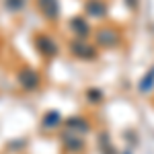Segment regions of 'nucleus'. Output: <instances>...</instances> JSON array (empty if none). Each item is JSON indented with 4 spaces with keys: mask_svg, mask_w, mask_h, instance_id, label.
Masks as SVG:
<instances>
[{
    "mask_svg": "<svg viewBox=\"0 0 154 154\" xmlns=\"http://www.w3.org/2000/svg\"><path fill=\"white\" fill-rule=\"evenodd\" d=\"M37 6H39V11L45 19H49V21L58 19V12H60L58 0H37Z\"/></svg>",
    "mask_w": 154,
    "mask_h": 154,
    "instance_id": "1",
    "label": "nucleus"
},
{
    "mask_svg": "<svg viewBox=\"0 0 154 154\" xmlns=\"http://www.w3.org/2000/svg\"><path fill=\"white\" fill-rule=\"evenodd\" d=\"M19 82H21V86H23V88L31 91V88H35L37 84H39V76H37L35 70L27 68V70H21V72H19Z\"/></svg>",
    "mask_w": 154,
    "mask_h": 154,
    "instance_id": "2",
    "label": "nucleus"
},
{
    "mask_svg": "<svg viewBox=\"0 0 154 154\" xmlns=\"http://www.w3.org/2000/svg\"><path fill=\"white\" fill-rule=\"evenodd\" d=\"M37 48H39L41 54H45V56H56V51H58L56 43H54L49 37H45V35L37 37Z\"/></svg>",
    "mask_w": 154,
    "mask_h": 154,
    "instance_id": "3",
    "label": "nucleus"
},
{
    "mask_svg": "<svg viewBox=\"0 0 154 154\" xmlns=\"http://www.w3.org/2000/svg\"><path fill=\"white\" fill-rule=\"evenodd\" d=\"M56 119H58V113H49V115L43 117V125H45V128H54V125L58 123Z\"/></svg>",
    "mask_w": 154,
    "mask_h": 154,
    "instance_id": "4",
    "label": "nucleus"
},
{
    "mask_svg": "<svg viewBox=\"0 0 154 154\" xmlns=\"http://www.w3.org/2000/svg\"><path fill=\"white\" fill-rule=\"evenodd\" d=\"M6 6H8L11 11H19V8L23 6V0H6Z\"/></svg>",
    "mask_w": 154,
    "mask_h": 154,
    "instance_id": "5",
    "label": "nucleus"
}]
</instances>
